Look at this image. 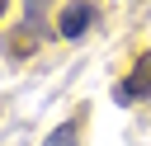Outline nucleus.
<instances>
[{"label": "nucleus", "mask_w": 151, "mask_h": 146, "mask_svg": "<svg viewBox=\"0 0 151 146\" xmlns=\"http://www.w3.org/2000/svg\"><path fill=\"white\" fill-rule=\"evenodd\" d=\"M113 99L118 104H137V99H151V52H142L132 61V71L113 85Z\"/></svg>", "instance_id": "f257e3e1"}, {"label": "nucleus", "mask_w": 151, "mask_h": 146, "mask_svg": "<svg viewBox=\"0 0 151 146\" xmlns=\"http://www.w3.org/2000/svg\"><path fill=\"white\" fill-rule=\"evenodd\" d=\"M94 19H99V9H94L90 0H76V5H66V9H61V19H57V33L76 42V38H85V33L94 28Z\"/></svg>", "instance_id": "f03ea898"}, {"label": "nucleus", "mask_w": 151, "mask_h": 146, "mask_svg": "<svg viewBox=\"0 0 151 146\" xmlns=\"http://www.w3.org/2000/svg\"><path fill=\"white\" fill-rule=\"evenodd\" d=\"M33 47H38V33H33V24H19L14 33H5V57H14V61H19V57H28Z\"/></svg>", "instance_id": "7ed1b4c3"}, {"label": "nucleus", "mask_w": 151, "mask_h": 146, "mask_svg": "<svg viewBox=\"0 0 151 146\" xmlns=\"http://www.w3.org/2000/svg\"><path fill=\"white\" fill-rule=\"evenodd\" d=\"M42 146H80V122H61L42 137Z\"/></svg>", "instance_id": "20e7f679"}, {"label": "nucleus", "mask_w": 151, "mask_h": 146, "mask_svg": "<svg viewBox=\"0 0 151 146\" xmlns=\"http://www.w3.org/2000/svg\"><path fill=\"white\" fill-rule=\"evenodd\" d=\"M42 5H47V0H28V24H38V14H42Z\"/></svg>", "instance_id": "39448f33"}, {"label": "nucleus", "mask_w": 151, "mask_h": 146, "mask_svg": "<svg viewBox=\"0 0 151 146\" xmlns=\"http://www.w3.org/2000/svg\"><path fill=\"white\" fill-rule=\"evenodd\" d=\"M5 9H9V0H0V14H5Z\"/></svg>", "instance_id": "423d86ee"}]
</instances>
